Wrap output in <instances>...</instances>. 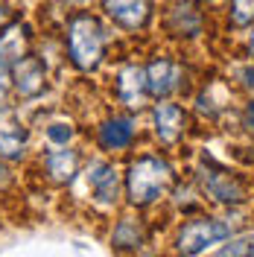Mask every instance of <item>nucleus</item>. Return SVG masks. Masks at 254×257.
Here are the masks:
<instances>
[{
  "mask_svg": "<svg viewBox=\"0 0 254 257\" xmlns=\"http://www.w3.org/2000/svg\"><path fill=\"white\" fill-rule=\"evenodd\" d=\"M231 234V225L219 222V219H196V222H187L178 234V254L193 257L199 251H205L207 245L225 240Z\"/></svg>",
  "mask_w": 254,
  "mask_h": 257,
  "instance_id": "3",
  "label": "nucleus"
},
{
  "mask_svg": "<svg viewBox=\"0 0 254 257\" xmlns=\"http://www.w3.org/2000/svg\"><path fill=\"white\" fill-rule=\"evenodd\" d=\"M67 53L79 70H94L105 53V35L94 15L76 12L67 21Z\"/></svg>",
  "mask_w": 254,
  "mask_h": 257,
  "instance_id": "1",
  "label": "nucleus"
},
{
  "mask_svg": "<svg viewBox=\"0 0 254 257\" xmlns=\"http://www.w3.org/2000/svg\"><path fill=\"white\" fill-rule=\"evenodd\" d=\"M239 76H242V82H245L248 88H254V67H245V70H242Z\"/></svg>",
  "mask_w": 254,
  "mask_h": 257,
  "instance_id": "20",
  "label": "nucleus"
},
{
  "mask_svg": "<svg viewBox=\"0 0 254 257\" xmlns=\"http://www.w3.org/2000/svg\"><path fill=\"white\" fill-rule=\"evenodd\" d=\"M27 128L12 111L0 114V158L6 161H21L27 149Z\"/></svg>",
  "mask_w": 254,
  "mask_h": 257,
  "instance_id": "9",
  "label": "nucleus"
},
{
  "mask_svg": "<svg viewBox=\"0 0 254 257\" xmlns=\"http://www.w3.org/2000/svg\"><path fill=\"white\" fill-rule=\"evenodd\" d=\"M219 257H254V254H251V237L231 242V245H228V248H225Z\"/></svg>",
  "mask_w": 254,
  "mask_h": 257,
  "instance_id": "18",
  "label": "nucleus"
},
{
  "mask_svg": "<svg viewBox=\"0 0 254 257\" xmlns=\"http://www.w3.org/2000/svg\"><path fill=\"white\" fill-rule=\"evenodd\" d=\"M27 27L24 24H6L0 30V62L3 64H15L18 59H24L27 53Z\"/></svg>",
  "mask_w": 254,
  "mask_h": 257,
  "instance_id": "13",
  "label": "nucleus"
},
{
  "mask_svg": "<svg viewBox=\"0 0 254 257\" xmlns=\"http://www.w3.org/2000/svg\"><path fill=\"white\" fill-rule=\"evenodd\" d=\"M105 15L126 30H143L149 21V0H102Z\"/></svg>",
  "mask_w": 254,
  "mask_h": 257,
  "instance_id": "7",
  "label": "nucleus"
},
{
  "mask_svg": "<svg viewBox=\"0 0 254 257\" xmlns=\"http://www.w3.org/2000/svg\"><path fill=\"white\" fill-rule=\"evenodd\" d=\"M181 82V67L170 59H155L146 67V85L152 96H170L173 91H178Z\"/></svg>",
  "mask_w": 254,
  "mask_h": 257,
  "instance_id": "10",
  "label": "nucleus"
},
{
  "mask_svg": "<svg viewBox=\"0 0 254 257\" xmlns=\"http://www.w3.org/2000/svg\"><path fill=\"white\" fill-rule=\"evenodd\" d=\"M245 126H248V128L254 132V102L248 105V108H245Z\"/></svg>",
  "mask_w": 254,
  "mask_h": 257,
  "instance_id": "21",
  "label": "nucleus"
},
{
  "mask_svg": "<svg viewBox=\"0 0 254 257\" xmlns=\"http://www.w3.org/2000/svg\"><path fill=\"white\" fill-rule=\"evenodd\" d=\"M135 141V126L126 117H108L102 126H99V146L108 149V152H120L129 149Z\"/></svg>",
  "mask_w": 254,
  "mask_h": 257,
  "instance_id": "11",
  "label": "nucleus"
},
{
  "mask_svg": "<svg viewBox=\"0 0 254 257\" xmlns=\"http://www.w3.org/2000/svg\"><path fill=\"white\" fill-rule=\"evenodd\" d=\"M9 64H3L0 62V102H3V91H6V82H9Z\"/></svg>",
  "mask_w": 254,
  "mask_h": 257,
  "instance_id": "19",
  "label": "nucleus"
},
{
  "mask_svg": "<svg viewBox=\"0 0 254 257\" xmlns=\"http://www.w3.org/2000/svg\"><path fill=\"white\" fill-rule=\"evenodd\" d=\"M248 50H251V56H254V32H251V38H248Z\"/></svg>",
  "mask_w": 254,
  "mask_h": 257,
  "instance_id": "22",
  "label": "nucleus"
},
{
  "mask_svg": "<svg viewBox=\"0 0 254 257\" xmlns=\"http://www.w3.org/2000/svg\"><path fill=\"white\" fill-rule=\"evenodd\" d=\"M170 181H173V170L167 161L158 158V155H141L138 161H132L126 176L129 202L132 205H149L170 187Z\"/></svg>",
  "mask_w": 254,
  "mask_h": 257,
  "instance_id": "2",
  "label": "nucleus"
},
{
  "mask_svg": "<svg viewBox=\"0 0 254 257\" xmlns=\"http://www.w3.org/2000/svg\"><path fill=\"white\" fill-rule=\"evenodd\" d=\"M149 94V85H146V70L138 64H126L120 73H117V96L126 108H141L143 99Z\"/></svg>",
  "mask_w": 254,
  "mask_h": 257,
  "instance_id": "8",
  "label": "nucleus"
},
{
  "mask_svg": "<svg viewBox=\"0 0 254 257\" xmlns=\"http://www.w3.org/2000/svg\"><path fill=\"white\" fill-rule=\"evenodd\" d=\"M12 82H15V91L18 96H24V99H32V96H38L41 91H44V82H47V76H44V67H41V62L38 59H32V56H24V59H18L15 64H12Z\"/></svg>",
  "mask_w": 254,
  "mask_h": 257,
  "instance_id": "5",
  "label": "nucleus"
},
{
  "mask_svg": "<svg viewBox=\"0 0 254 257\" xmlns=\"http://www.w3.org/2000/svg\"><path fill=\"white\" fill-rule=\"evenodd\" d=\"M231 21L237 27H248L254 21V0H231Z\"/></svg>",
  "mask_w": 254,
  "mask_h": 257,
  "instance_id": "16",
  "label": "nucleus"
},
{
  "mask_svg": "<svg viewBox=\"0 0 254 257\" xmlns=\"http://www.w3.org/2000/svg\"><path fill=\"white\" fill-rule=\"evenodd\" d=\"M88 184H91V193L99 205H114L120 196V176L108 161H94L88 167Z\"/></svg>",
  "mask_w": 254,
  "mask_h": 257,
  "instance_id": "6",
  "label": "nucleus"
},
{
  "mask_svg": "<svg viewBox=\"0 0 254 257\" xmlns=\"http://www.w3.org/2000/svg\"><path fill=\"white\" fill-rule=\"evenodd\" d=\"M70 138H73V128L67 126V123H53V126H47V141H50V144L67 146Z\"/></svg>",
  "mask_w": 254,
  "mask_h": 257,
  "instance_id": "17",
  "label": "nucleus"
},
{
  "mask_svg": "<svg viewBox=\"0 0 254 257\" xmlns=\"http://www.w3.org/2000/svg\"><path fill=\"white\" fill-rule=\"evenodd\" d=\"M3 181H6V170H3V167H0V184H3Z\"/></svg>",
  "mask_w": 254,
  "mask_h": 257,
  "instance_id": "23",
  "label": "nucleus"
},
{
  "mask_svg": "<svg viewBox=\"0 0 254 257\" xmlns=\"http://www.w3.org/2000/svg\"><path fill=\"white\" fill-rule=\"evenodd\" d=\"M152 128H155V138H158L161 144L170 146L184 135L187 114L181 111L178 105H173V102H158L155 111H152Z\"/></svg>",
  "mask_w": 254,
  "mask_h": 257,
  "instance_id": "4",
  "label": "nucleus"
},
{
  "mask_svg": "<svg viewBox=\"0 0 254 257\" xmlns=\"http://www.w3.org/2000/svg\"><path fill=\"white\" fill-rule=\"evenodd\" d=\"M205 187L216 202H225V205H231V202L237 205V202H242V187H239V181L231 178L228 173H222V170H210V173H205Z\"/></svg>",
  "mask_w": 254,
  "mask_h": 257,
  "instance_id": "14",
  "label": "nucleus"
},
{
  "mask_svg": "<svg viewBox=\"0 0 254 257\" xmlns=\"http://www.w3.org/2000/svg\"><path fill=\"white\" fill-rule=\"evenodd\" d=\"M141 242H143V234H141V225L135 219H123L117 225V231H114V245L117 248H135Z\"/></svg>",
  "mask_w": 254,
  "mask_h": 257,
  "instance_id": "15",
  "label": "nucleus"
},
{
  "mask_svg": "<svg viewBox=\"0 0 254 257\" xmlns=\"http://www.w3.org/2000/svg\"><path fill=\"white\" fill-rule=\"evenodd\" d=\"M44 170H47V176L53 181H59V184H67L70 178L76 176V170H79V158H76V152L73 149H50L47 155H44Z\"/></svg>",
  "mask_w": 254,
  "mask_h": 257,
  "instance_id": "12",
  "label": "nucleus"
}]
</instances>
